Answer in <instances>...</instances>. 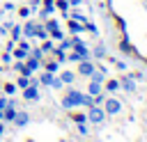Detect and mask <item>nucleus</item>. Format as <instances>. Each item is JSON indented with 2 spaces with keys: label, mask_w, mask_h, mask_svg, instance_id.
<instances>
[{
  "label": "nucleus",
  "mask_w": 147,
  "mask_h": 142,
  "mask_svg": "<svg viewBox=\"0 0 147 142\" xmlns=\"http://www.w3.org/2000/svg\"><path fill=\"white\" fill-rule=\"evenodd\" d=\"M30 14H32V9H30V7H18V16H21V18H28Z\"/></svg>",
  "instance_id": "30"
},
{
  "label": "nucleus",
  "mask_w": 147,
  "mask_h": 142,
  "mask_svg": "<svg viewBox=\"0 0 147 142\" xmlns=\"http://www.w3.org/2000/svg\"><path fill=\"white\" fill-rule=\"evenodd\" d=\"M48 37H53L55 41H62V39H64V32H62V30H55V32H51Z\"/></svg>",
  "instance_id": "31"
},
{
  "label": "nucleus",
  "mask_w": 147,
  "mask_h": 142,
  "mask_svg": "<svg viewBox=\"0 0 147 142\" xmlns=\"http://www.w3.org/2000/svg\"><path fill=\"white\" fill-rule=\"evenodd\" d=\"M2 14H5V9H0V18H2Z\"/></svg>",
  "instance_id": "46"
},
{
  "label": "nucleus",
  "mask_w": 147,
  "mask_h": 142,
  "mask_svg": "<svg viewBox=\"0 0 147 142\" xmlns=\"http://www.w3.org/2000/svg\"><path fill=\"white\" fill-rule=\"evenodd\" d=\"M67 60H71V62H80L83 57H80V55H78V53L74 50V53H69V55H67Z\"/></svg>",
  "instance_id": "36"
},
{
  "label": "nucleus",
  "mask_w": 147,
  "mask_h": 142,
  "mask_svg": "<svg viewBox=\"0 0 147 142\" xmlns=\"http://www.w3.org/2000/svg\"><path fill=\"white\" fill-rule=\"evenodd\" d=\"M23 98H25V101H32V103L39 101V87H37V85H28V87L23 89Z\"/></svg>",
  "instance_id": "5"
},
{
  "label": "nucleus",
  "mask_w": 147,
  "mask_h": 142,
  "mask_svg": "<svg viewBox=\"0 0 147 142\" xmlns=\"http://www.w3.org/2000/svg\"><path fill=\"white\" fill-rule=\"evenodd\" d=\"M7 103H9V98H7V96H2V98H0V110H5V108H7Z\"/></svg>",
  "instance_id": "42"
},
{
  "label": "nucleus",
  "mask_w": 147,
  "mask_h": 142,
  "mask_svg": "<svg viewBox=\"0 0 147 142\" xmlns=\"http://www.w3.org/2000/svg\"><path fill=\"white\" fill-rule=\"evenodd\" d=\"M57 48H62V50H69V48H71V39H62V44H60Z\"/></svg>",
  "instance_id": "35"
},
{
  "label": "nucleus",
  "mask_w": 147,
  "mask_h": 142,
  "mask_svg": "<svg viewBox=\"0 0 147 142\" xmlns=\"http://www.w3.org/2000/svg\"><path fill=\"white\" fill-rule=\"evenodd\" d=\"M30 85V76H21L18 80H16V87H21V89H25Z\"/></svg>",
  "instance_id": "25"
},
{
  "label": "nucleus",
  "mask_w": 147,
  "mask_h": 142,
  "mask_svg": "<svg viewBox=\"0 0 147 142\" xmlns=\"http://www.w3.org/2000/svg\"><path fill=\"white\" fill-rule=\"evenodd\" d=\"M119 50H122L124 55H136V48L129 44V39H122V41H119Z\"/></svg>",
  "instance_id": "12"
},
{
  "label": "nucleus",
  "mask_w": 147,
  "mask_h": 142,
  "mask_svg": "<svg viewBox=\"0 0 147 142\" xmlns=\"http://www.w3.org/2000/svg\"><path fill=\"white\" fill-rule=\"evenodd\" d=\"M92 101H94V105H101V103L106 101V94L101 92V94H96V96H92Z\"/></svg>",
  "instance_id": "32"
},
{
  "label": "nucleus",
  "mask_w": 147,
  "mask_h": 142,
  "mask_svg": "<svg viewBox=\"0 0 147 142\" xmlns=\"http://www.w3.org/2000/svg\"><path fill=\"white\" fill-rule=\"evenodd\" d=\"M44 27H46V32L51 34V32H55V30H60V23H57L55 18H46V23H44Z\"/></svg>",
  "instance_id": "18"
},
{
  "label": "nucleus",
  "mask_w": 147,
  "mask_h": 142,
  "mask_svg": "<svg viewBox=\"0 0 147 142\" xmlns=\"http://www.w3.org/2000/svg\"><path fill=\"white\" fill-rule=\"evenodd\" d=\"M119 87H122L124 92H136V78H131V76H124V78L119 80Z\"/></svg>",
  "instance_id": "8"
},
{
  "label": "nucleus",
  "mask_w": 147,
  "mask_h": 142,
  "mask_svg": "<svg viewBox=\"0 0 147 142\" xmlns=\"http://www.w3.org/2000/svg\"><path fill=\"white\" fill-rule=\"evenodd\" d=\"M2 9H5V11H14L16 7H14V2H5V5H2Z\"/></svg>",
  "instance_id": "39"
},
{
  "label": "nucleus",
  "mask_w": 147,
  "mask_h": 142,
  "mask_svg": "<svg viewBox=\"0 0 147 142\" xmlns=\"http://www.w3.org/2000/svg\"><path fill=\"white\" fill-rule=\"evenodd\" d=\"M11 60H14V57H11V50H5V53H2V62H5V64H11Z\"/></svg>",
  "instance_id": "33"
},
{
  "label": "nucleus",
  "mask_w": 147,
  "mask_h": 142,
  "mask_svg": "<svg viewBox=\"0 0 147 142\" xmlns=\"http://www.w3.org/2000/svg\"><path fill=\"white\" fill-rule=\"evenodd\" d=\"M53 11H55V0H44V5H41V18L51 16Z\"/></svg>",
  "instance_id": "10"
},
{
  "label": "nucleus",
  "mask_w": 147,
  "mask_h": 142,
  "mask_svg": "<svg viewBox=\"0 0 147 142\" xmlns=\"http://www.w3.org/2000/svg\"><path fill=\"white\" fill-rule=\"evenodd\" d=\"M2 89H5V96H14L18 87H16V82H5V87H2Z\"/></svg>",
  "instance_id": "22"
},
{
  "label": "nucleus",
  "mask_w": 147,
  "mask_h": 142,
  "mask_svg": "<svg viewBox=\"0 0 147 142\" xmlns=\"http://www.w3.org/2000/svg\"><path fill=\"white\" fill-rule=\"evenodd\" d=\"M106 117H108V115L103 112L101 105H90V110H87V121H92V124H103Z\"/></svg>",
  "instance_id": "2"
},
{
  "label": "nucleus",
  "mask_w": 147,
  "mask_h": 142,
  "mask_svg": "<svg viewBox=\"0 0 147 142\" xmlns=\"http://www.w3.org/2000/svg\"><path fill=\"white\" fill-rule=\"evenodd\" d=\"M53 53H55V60H57V62H64V60H67V53H64L62 48H53Z\"/></svg>",
  "instance_id": "28"
},
{
  "label": "nucleus",
  "mask_w": 147,
  "mask_h": 142,
  "mask_svg": "<svg viewBox=\"0 0 147 142\" xmlns=\"http://www.w3.org/2000/svg\"><path fill=\"white\" fill-rule=\"evenodd\" d=\"M28 55H30L28 48H21V46H14V48H11V57H14V60H25Z\"/></svg>",
  "instance_id": "11"
},
{
  "label": "nucleus",
  "mask_w": 147,
  "mask_h": 142,
  "mask_svg": "<svg viewBox=\"0 0 147 142\" xmlns=\"http://www.w3.org/2000/svg\"><path fill=\"white\" fill-rule=\"evenodd\" d=\"M37 25H39L37 21H28L25 25H21V27H23V34H25L28 39H30V37H34V34H37Z\"/></svg>",
  "instance_id": "9"
},
{
  "label": "nucleus",
  "mask_w": 147,
  "mask_h": 142,
  "mask_svg": "<svg viewBox=\"0 0 147 142\" xmlns=\"http://www.w3.org/2000/svg\"><path fill=\"white\" fill-rule=\"evenodd\" d=\"M60 80H62V85H74L76 73H74V71H62V73H60Z\"/></svg>",
  "instance_id": "13"
},
{
  "label": "nucleus",
  "mask_w": 147,
  "mask_h": 142,
  "mask_svg": "<svg viewBox=\"0 0 147 142\" xmlns=\"http://www.w3.org/2000/svg\"><path fill=\"white\" fill-rule=\"evenodd\" d=\"M101 108H103V112H106V115H110V117H113V115H117V112L122 110V101H117V98L108 96V98L101 103Z\"/></svg>",
  "instance_id": "3"
},
{
  "label": "nucleus",
  "mask_w": 147,
  "mask_h": 142,
  "mask_svg": "<svg viewBox=\"0 0 147 142\" xmlns=\"http://www.w3.org/2000/svg\"><path fill=\"white\" fill-rule=\"evenodd\" d=\"M51 87H53V89H60V87H62V80H60V78H55V80H53V85H51Z\"/></svg>",
  "instance_id": "40"
},
{
  "label": "nucleus",
  "mask_w": 147,
  "mask_h": 142,
  "mask_svg": "<svg viewBox=\"0 0 147 142\" xmlns=\"http://www.w3.org/2000/svg\"><path fill=\"white\" fill-rule=\"evenodd\" d=\"M21 2H23V0H21Z\"/></svg>",
  "instance_id": "49"
},
{
  "label": "nucleus",
  "mask_w": 147,
  "mask_h": 142,
  "mask_svg": "<svg viewBox=\"0 0 147 142\" xmlns=\"http://www.w3.org/2000/svg\"><path fill=\"white\" fill-rule=\"evenodd\" d=\"M55 7H57V9H60L64 16H67V9H69V0H57V2H55Z\"/></svg>",
  "instance_id": "26"
},
{
  "label": "nucleus",
  "mask_w": 147,
  "mask_h": 142,
  "mask_svg": "<svg viewBox=\"0 0 147 142\" xmlns=\"http://www.w3.org/2000/svg\"><path fill=\"white\" fill-rule=\"evenodd\" d=\"M11 124H14L16 128H23V126L30 124V115H28V112H16L14 119H11Z\"/></svg>",
  "instance_id": "6"
},
{
  "label": "nucleus",
  "mask_w": 147,
  "mask_h": 142,
  "mask_svg": "<svg viewBox=\"0 0 147 142\" xmlns=\"http://www.w3.org/2000/svg\"><path fill=\"white\" fill-rule=\"evenodd\" d=\"M9 27H11V23H0V37H5Z\"/></svg>",
  "instance_id": "37"
},
{
  "label": "nucleus",
  "mask_w": 147,
  "mask_h": 142,
  "mask_svg": "<svg viewBox=\"0 0 147 142\" xmlns=\"http://www.w3.org/2000/svg\"><path fill=\"white\" fill-rule=\"evenodd\" d=\"M34 37H39V39H41V41H44V39H48V32H46V27H44V25H41V23H39V25H37V34H34Z\"/></svg>",
  "instance_id": "24"
},
{
  "label": "nucleus",
  "mask_w": 147,
  "mask_h": 142,
  "mask_svg": "<svg viewBox=\"0 0 147 142\" xmlns=\"http://www.w3.org/2000/svg\"><path fill=\"white\" fill-rule=\"evenodd\" d=\"M53 41H48V39H44V44H41V53H53Z\"/></svg>",
  "instance_id": "27"
},
{
  "label": "nucleus",
  "mask_w": 147,
  "mask_h": 142,
  "mask_svg": "<svg viewBox=\"0 0 147 142\" xmlns=\"http://www.w3.org/2000/svg\"><path fill=\"white\" fill-rule=\"evenodd\" d=\"M0 119H2V110H0Z\"/></svg>",
  "instance_id": "47"
},
{
  "label": "nucleus",
  "mask_w": 147,
  "mask_h": 142,
  "mask_svg": "<svg viewBox=\"0 0 147 142\" xmlns=\"http://www.w3.org/2000/svg\"><path fill=\"white\" fill-rule=\"evenodd\" d=\"M94 69H96V64H94V62H90V60H80V62H78V76L90 78Z\"/></svg>",
  "instance_id": "4"
},
{
  "label": "nucleus",
  "mask_w": 147,
  "mask_h": 142,
  "mask_svg": "<svg viewBox=\"0 0 147 142\" xmlns=\"http://www.w3.org/2000/svg\"><path fill=\"white\" fill-rule=\"evenodd\" d=\"M23 64H25V69H28V73L32 76V73H34V71H37V69L41 66V60H37V57H32V55H28Z\"/></svg>",
  "instance_id": "7"
},
{
  "label": "nucleus",
  "mask_w": 147,
  "mask_h": 142,
  "mask_svg": "<svg viewBox=\"0 0 147 142\" xmlns=\"http://www.w3.org/2000/svg\"><path fill=\"white\" fill-rule=\"evenodd\" d=\"M69 5H74V7H76V5H80V0H69Z\"/></svg>",
  "instance_id": "45"
},
{
  "label": "nucleus",
  "mask_w": 147,
  "mask_h": 142,
  "mask_svg": "<svg viewBox=\"0 0 147 142\" xmlns=\"http://www.w3.org/2000/svg\"><path fill=\"white\" fill-rule=\"evenodd\" d=\"M85 30V23H78V21H69V32H74V34H78V32H83Z\"/></svg>",
  "instance_id": "19"
},
{
  "label": "nucleus",
  "mask_w": 147,
  "mask_h": 142,
  "mask_svg": "<svg viewBox=\"0 0 147 142\" xmlns=\"http://www.w3.org/2000/svg\"><path fill=\"white\" fill-rule=\"evenodd\" d=\"M145 66H147V57H145Z\"/></svg>",
  "instance_id": "48"
},
{
  "label": "nucleus",
  "mask_w": 147,
  "mask_h": 142,
  "mask_svg": "<svg viewBox=\"0 0 147 142\" xmlns=\"http://www.w3.org/2000/svg\"><path fill=\"white\" fill-rule=\"evenodd\" d=\"M78 133H80V135H87V126H85V124H78Z\"/></svg>",
  "instance_id": "41"
},
{
  "label": "nucleus",
  "mask_w": 147,
  "mask_h": 142,
  "mask_svg": "<svg viewBox=\"0 0 147 142\" xmlns=\"http://www.w3.org/2000/svg\"><path fill=\"white\" fill-rule=\"evenodd\" d=\"M53 80H55V73H48V71H44L41 76H39V85H53Z\"/></svg>",
  "instance_id": "16"
},
{
  "label": "nucleus",
  "mask_w": 147,
  "mask_h": 142,
  "mask_svg": "<svg viewBox=\"0 0 147 142\" xmlns=\"http://www.w3.org/2000/svg\"><path fill=\"white\" fill-rule=\"evenodd\" d=\"M39 2H41V0H30V5H32V7H39Z\"/></svg>",
  "instance_id": "44"
},
{
  "label": "nucleus",
  "mask_w": 147,
  "mask_h": 142,
  "mask_svg": "<svg viewBox=\"0 0 147 142\" xmlns=\"http://www.w3.org/2000/svg\"><path fill=\"white\" fill-rule=\"evenodd\" d=\"M71 119H74L76 124H85V121H87V115H85V112H71Z\"/></svg>",
  "instance_id": "23"
},
{
  "label": "nucleus",
  "mask_w": 147,
  "mask_h": 142,
  "mask_svg": "<svg viewBox=\"0 0 147 142\" xmlns=\"http://www.w3.org/2000/svg\"><path fill=\"white\" fill-rule=\"evenodd\" d=\"M41 66H44L48 73H57V69H60V62H57V60H48V62H44Z\"/></svg>",
  "instance_id": "15"
},
{
  "label": "nucleus",
  "mask_w": 147,
  "mask_h": 142,
  "mask_svg": "<svg viewBox=\"0 0 147 142\" xmlns=\"http://www.w3.org/2000/svg\"><path fill=\"white\" fill-rule=\"evenodd\" d=\"M9 30H11V41H21V37H23V27H21V25H11Z\"/></svg>",
  "instance_id": "21"
},
{
  "label": "nucleus",
  "mask_w": 147,
  "mask_h": 142,
  "mask_svg": "<svg viewBox=\"0 0 147 142\" xmlns=\"http://www.w3.org/2000/svg\"><path fill=\"white\" fill-rule=\"evenodd\" d=\"M71 18H74V21H78V23H85V16H83L80 11H74V14H71Z\"/></svg>",
  "instance_id": "34"
},
{
  "label": "nucleus",
  "mask_w": 147,
  "mask_h": 142,
  "mask_svg": "<svg viewBox=\"0 0 147 142\" xmlns=\"http://www.w3.org/2000/svg\"><path fill=\"white\" fill-rule=\"evenodd\" d=\"M90 80H92V82H101V85H103V80H106V71L94 69V71H92V76H90Z\"/></svg>",
  "instance_id": "17"
},
{
  "label": "nucleus",
  "mask_w": 147,
  "mask_h": 142,
  "mask_svg": "<svg viewBox=\"0 0 147 142\" xmlns=\"http://www.w3.org/2000/svg\"><path fill=\"white\" fill-rule=\"evenodd\" d=\"M101 92H103V85L90 80V85H87V94H90V96H96V94H101Z\"/></svg>",
  "instance_id": "14"
},
{
  "label": "nucleus",
  "mask_w": 147,
  "mask_h": 142,
  "mask_svg": "<svg viewBox=\"0 0 147 142\" xmlns=\"http://www.w3.org/2000/svg\"><path fill=\"white\" fill-rule=\"evenodd\" d=\"M115 64H117V69H122V71L126 69V64H124V62H119V60H115Z\"/></svg>",
  "instance_id": "43"
},
{
  "label": "nucleus",
  "mask_w": 147,
  "mask_h": 142,
  "mask_svg": "<svg viewBox=\"0 0 147 142\" xmlns=\"http://www.w3.org/2000/svg\"><path fill=\"white\" fill-rule=\"evenodd\" d=\"M85 30L92 32V34H96V25H94V23H85Z\"/></svg>",
  "instance_id": "38"
},
{
  "label": "nucleus",
  "mask_w": 147,
  "mask_h": 142,
  "mask_svg": "<svg viewBox=\"0 0 147 142\" xmlns=\"http://www.w3.org/2000/svg\"><path fill=\"white\" fill-rule=\"evenodd\" d=\"M92 55H94V57H99V60H101V57H106V48H103V46H96V48H94V50H92Z\"/></svg>",
  "instance_id": "29"
},
{
  "label": "nucleus",
  "mask_w": 147,
  "mask_h": 142,
  "mask_svg": "<svg viewBox=\"0 0 147 142\" xmlns=\"http://www.w3.org/2000/svg\"><path fill=\"white\" fill-rule=\"evenodd\" d=\"M62 108L64 110H74V108H80L83 105V92H78V89H74V87H69L67 89V94L62 96Z\"/></svg>",
  "instance_id": "1"
},
{
  "label": "nucleus",
  "mask_w": 147,
  "mask_h": 142,
  "mask_svg": "<svg viewBox=\"0 0 147 142\" xmlns=\"http://www.w3.org/2000/svg\"><path fill=\"white\" fill-rule=\"evenodd\" d=\"M103 89H106V92H117V89H119V80H115V78L106 80V82H103Z\"/></svg>",
  "instance_id": "20"
}]
</instances>
